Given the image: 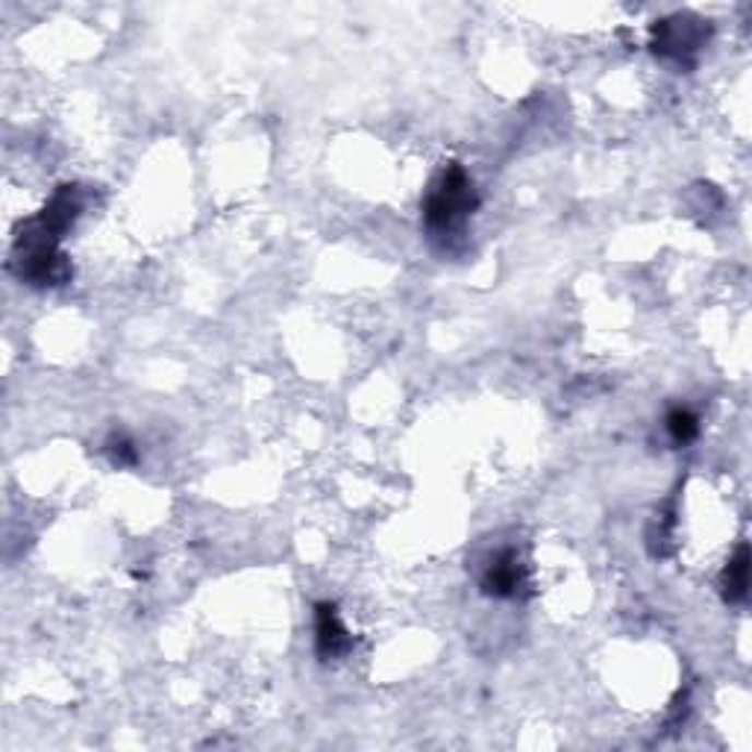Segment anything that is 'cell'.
Listing matches in <instances>:
<instances>
[{
    "instance_id": "cell-6",
    "label": "cell",
    "mask_w": 752,
    "mask_h": 752,
    "mask_svg": "<svg viewBox=\"0 0 752 752\" xmlns=\"http://www.w3.org/2000/svg\"><path fill=\"white\" fill-rule=\"evenodd\" d=\"M665 426H668V435L673 438V444H691L700 435V421L688 409H670L668 418H665Z\"/></svg>"
},
{
    "instance_id": "cell-1",
    "label": "cell",
    "mask_w": 752,
    "mask_h": 752,
    "mask_svg": "<svg viewBox=\"0 0 752 752\" xmlns=\"http://www.w3.org/2000/svg\"><path fill=\"white\" fill-rule=\"evenodd\" d=\"M480 198L461 165L444 168L423 198V224L438 238L456 235L465 226Z\"/></svg>"
},
{
    "instance_id": "cell-7",
    "label": "cell",
    "mask_w": 752,
    "mask_h": 752,
    "mask_svg": "<svg viewBox=\"0 0 752 752\" xmlns=\"http://www.w3.org/2000/svg\"><path fill=\"white\" fill-rule=\"evenodd\" d=\"M109 456H113V461L118 465V468H132V465L139 461L136 444H132L130 438H124V435H118V438L109 442Z\"/></svg>"
},
{
    "instance_id": "cell-5",
    "label": "cell",
    "mask_w": 752,
    "mask_h": 752,
    "mask_svg": "<svg viewBox=\"0 0 752 752\" xmlns=\"http://www.w3.org/2000/svg\"><path fill=\"white\" fill-rule=\"evenodd\" d=\"M720 585H724V597L729 602L747 600V588H750V550H747V544L738 547L735 559H729Z\"/></svg>"
},
{
    "instance_id": "cell-3",
    "label": "cell",
    "mask_w": 752,
    "mask_h": 752,
    "mask_svg": "<svg viewBox=\"0 0 752 752\" xmlns=\"http://www.w3.org/2000/svg\"><path fill=\"white\" fill-rule=\"evenodd\" d=\"M315 649L324 661L344 658L353 649V638L344 630L339 618V609L332 602H318L315 606Z\"/></svg>"
},
{
    "instance_id": "cell-4",
    "label": "cell",
    "mask_w": 752,
    "mask_h": 752,
    "mask_svg": "<svg viewBox=\"0 0 752 752\" xmlns=\"http://www.w3.org/2000/svg\"><path fill=\"white\" fill-rule=\"evenodd\" d=\"M653 33H656V38H653V50L661 54V57L677 59H682V54H688V50H696L700 38H703V33L696 27V21L685 19L661 21Z\"/></svg>"
},
{
    "instance_id": "cell-2",
    "label": "cell",
    "mask_w": 752,
    "mask_h": 752,
    "mask_svg": "<svg viewBox=\"0 0 752 752\" xmlns=\"http://www.w3.org/2000/svg\"><path fill=\"white\" fill-rule=\"evenodd\" d=\"M524 588H527V571L515 550H500L491 555V562L482 571V591L497 600H512Z\"/></svg>"
}]
</instances>
